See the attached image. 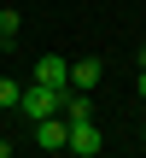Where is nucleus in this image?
<instances>
[{
  "instance_id": "obj_3",
  "label": "nucleus",
  "mask_w": 146,
  "mask_h": 158,
  "mask_svg": "<svg viewBox=\"0 0 146 158\" xmlns=\"http://www.w3.org/2000/svg\"><path fill=\"white\" fill-rule=\"evenodd\" d=\"M64 152L99 158V123H94V117H76V123H70V141H64Z\"/></svg>"
},
{
  "instance_id": "obj_4",
  "label": "nucleus",
  "mask_w": 146,
  "mask_h": 158,
  "mask_svg": "<svg viewBox=\"0 0 146 158\" xmlns=\"http://www.w3.org/2000/svg\"><path fill=\"white\" fill-rule=\"evenodd\" d=\"M35 141H41V152H64V141H70V123L53 111V117H41L35 123Z\"/></svg>"
},
{
  "instance_id": "obj_8",
  "label": "nucleus",
  "mask_w": 146,
  "mask_h": 158,
  "mask_svg": "<svg viewBox=\"0 0 146 158\" xmlns=\"http://www.w3.org/2000/svg\"><path fill=\"white\" fill-rule=\"evenodd\" d=\"M135 94L146 100V53H140V76H135Z\"/></svg>"
},
{
  "instance_id": "obj_7",
  "label": "nucleus",
  "mask_w": 146,
  "mask_h": 158,
  "mask_svg": "<svg viewBox=\"0 0 146 158\" xmlns=\"http://www.w3.org/2000/svg\"><path fill=\"white\" fill-rule=\"evenodd\" d=\"M18 94H23V82H12V76H0V111H18Z\"/></svg>"
},
{
  "instance_id": "obj_2",
  "label": "nucleus",
  "mask_w": 146,
  "mask_h": 158,
  "mask_svg": "<svg viewBox=\"0 0 146 158\" xmlns=\"http://www.w3.org/2000/svg\"><path fill=\"white\" fill-rule=\"evenodd\" d=\"M29 82H41V88H70V59H59V53H47V59H35V70H29Z\"/></svg>"
},
{
  "instance_id": "obj_1",
  "label": "nucleus",
  "mask_w": 146,
  "mask_h": 158,
  "mask_svg": "<svg viewBox=\"0 0 146 158\" xmlns=\"http://www.w3.org/2000/svg\"><path fill=\"white\" fill-rule=\"evenodd\" d=\"M59 100H64V88H41V82H23V94H18V111H23L29 123H41V117H53V111H59Z\"/></svg>"
},
{
  "instance_id": "obj_5",
  "label": "nucleus",
  "mask_w": 146,
  "mask_h": 158,
  "mask_svg": "<svg viewBox=\"0 0 146 158\" xmlns=\"http://www.w3.org/2000/svg\"><path fill=\"white\" fill-rule=\"evenodd\" d=\"M99 70H105L99 59H70V88L76 94H94L99 88Z\"/></svg>"
},
{
  "instance_id": "obj_9",
  "label": "nucleus",
  "mask_w": 146,
  "mask_h": 158,
  "mask_svg": "<svg viewBox=\"0 0 146 158\" xmlns=\"http://www.w3.org/2000/svg\"><path fill=\"white\" fill-rule=\"evenodd\" d=\"M0 158H12V141H0Z\"/></svg>"
},
{
  "instance_id": "obj_10",
  "label": "nucleus",
  "mask_w": 146,
  "mask_h": 158,
  "mask_svg": "<svg viewBox=\"0 0 146 158\" xmlns=\"http://www.w3.org/2000/svg\"><path fill=\"white\" fill-rule=\"evenodd\" d=\"M64 158H82V152H64Z\"/></svg>"
},
{
  "instance_id": "obj_6",
  "label": "nucleus",
  "mask_w": 146,
  "mask_h": 158,
  "mask_svg": "<svg viewBox=\"0 0 146 158\" xmlns=\"http://www.w3.org/2000/svg\"><path fill=\"white\" fill-rule=\"evenodd\" d=\"M18 29H23V12H0V47H12Z\"/></svg>"
}]
</instances>
